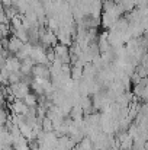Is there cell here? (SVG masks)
<instances>
[{"label":"cell","mask_w":148,"mask_h":150,"mask_svg":"<svg viewBox=\"0 0 148 150\" xmlns=\"http://www.w3.org/2000/svg\"><path fill=\"white\" fill-rule=\"evenodd\" d=\"M25 45V42L20 40V38H18V37H10V40H9V42H7V50L10 51L12 54H18L19 51L22 50V47Z\"/></svg>","instance_id":"3"},{"label":"cell","mask_w":148,"mask_h":150,"mask_svg":"<svg viewBox=\"0 0 148 150\" xmlns=\"http://www.w3.org/2000/svg\"><path fill=\"white\" fill-rule=\"evenodd\" d=\"M36 99H38L36 93H31V92H29V93L23 98V100L26 102V105H28L29 108H35V106H36V103H38V102H36Z\"/></svg>","instance_id":"4"},{"label":"cell","mask_w":148,"mask_h":150,"mask_svg":"<svg viewBox=\"0 0 148 150\" xmlns=\"http://www.w3.org/2000/svg\"><path fill=\"white\" fill-rule=\"evenodd\" d=\"M1 66H3L9 73H16V71H20L22 60L18 58L16 55H10V57H7L6 60H1Z\"/></svg>","instance_id":"1"},{"label":"cell","mask_w":148,"mask_h":150,"mask_svg":"<svg viewBox=\"0 0 148 150\" xmlns=\"http://www.w3.org/2000/svg\"><path fill=\"white\" fill-rule=\"evenodd\" d=\"M32 74L35 79H49L51 77V67H49V64H35Z\"/></svg>","instance_id":"2"}]
</instances>
